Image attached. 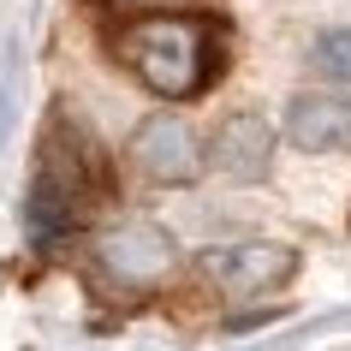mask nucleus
<instances>
[{
  "mask_svg": "<svg viewBox=\"0 0 351 351\" xmlns=\"http://www.w3.org/2000/svg\"><path fill=\"white\" fill-rule=\"evenodd\" d=\"M286 137L310 155H339L351 149V95L333 90H310L286 101Z\"/></svg>",
  "mask_w": 351,
  "mask_h": 351,
  "instance_id": "0eeeda50",
  "label": "nucleus"
},
{
  "mask_svg": "<svg viewBox=\"0 0 351 351\" xmlns=\"http://www.w3.org/2000/svg\"><path fill=\"white\" fill-rule=\"evenodd\" d=\"M268 161H274V125L262 113H226L215 125V143H208V167L232 179V185H256L268 179Z\"/></svg>",
  "mask_w": 351,
  "mask_h": 351,
  "instance_id": "423d86ee",
  "label": "nucleus"
},
{
  "mask_svg": "<svg viewBox=\"0 0 351 351\" xmlns=\"http://www.w3.org/2000/svg\"><path fill=\"white\" fill-rule=\"evenodd\" d=\"M113 54L161 101H191L221 77V30L197 12H149L113 30Z\"/></svg>",
  "mask_w": 351,
  "mask_h": 351,
  "instance_id": "f257e3e1",
  "label": "nucleus"
},
{
  "mask_svg": "<svg viewBox=\"0 0 351 351\" xmlns=\"http://www.w3.org/2000/svg\"><path fill=\"white\" fill-rule=\"evenodd\" d=\"M108 191H113L108 155L84 137V125L60 119L48 131V143H42V167H36V185H30V232L36 239L72 232Z\"/></svg>",
  "mask_w": 351,
  "mask_h": 351,
  "instance_id": "f03ea898",
  "label": "nucleus"
},
{
  "mask_svg": "<svg viewBox=\"0 0 351 351\" xmlns=\"http://www.w3.org/2000/svg\"><path fill=\"white\" fill-rule=\"evenodd\" d=\"M131 161L143 167V179H155V185H191L203 173V149H197L185 119L155 113V119H143L131 131Z\"/></svg>",
  "mask_w": 351,
  "mask_h": 351,
  "instance_id": "39448f33",
  "label": "nucleus"
},
{
  "mask_svg": "<svg viewBox=\"0 0 351 351\" xmlns=\"http://www.w3.org/2000/svg\"><path fill=\"white\" fill-rule=\"evenodd\" d=\"M203 274L226 298H262V292H280L298 274V250L274 239H232V244L203 250Z\"/></svg>",
  "mask_w": 351,
  "mask_h": 351,
  "instance_id": "7ed1b4c3",
  "label": "nucleus"
},
{
  "mask_svg": "<svg viewBox=\"0 0 351 351\" xmlns=\"http://www.w3.org/2000/svg\"><path fill=\"white\" fill-rule=\"evenodd\" d=\"M315 66L328 77H346L351 84V30H328V36L315 42Z\"/></svg>",
  "mask_w": 351,
  "mask_h": 351,
  "instance_id": "6e6552de",
  "label": "nucleus"
},
{
  "mask_svg": "<svg viewBox=\"0 0 351 351\" xmlns=\"http://www.w3.org/2000/svg\"><path fill=\"white\" fill-rule=\"evenodd\" d=\"M95 262H101L119 286H161V280L173 274L179 250H173V239H167L161 226L125 221V226H113V232L95 239Z\"/></svg>",
  "mask_w": 351,
  "mask_h": 351,
  "instance_id": "20e7f679",
  "label": "nucleus"
}]
</instances>
